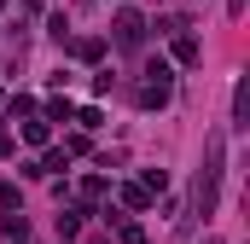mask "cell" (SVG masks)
Returning a JSON list of instances; mask_svg holds the SVG:
<instances>
[{
  "label": "cell",
  "mask_w": 250,
  "mask_h": 244,
  "mask_svg": "<svg viewBox=\"0 0 250 244\" xmlns=\"http://www.w3.org/2000/svg\"><path fill=\"white\" fill-rule=\"evenodd\" d=\"M221 169H227V134H209L204 140V169H198V186H192V215H215Z\"/></svg>",
  "instance_id": "1"
},
{
  "label": "cell",
  "mask_w": 250,
  "mask_h": 244,
  "mask_svg": "<svg viewBox=\"0 0 250 244\" xmlns=\"http://www.w3.org/2000/svg\"><path fill=\"white\" fill-rule=\"evenodd\" d=\"M169 87H175L169 59H151L146 64V81H140V105H146V111H163V105H169Z\"/></svg>",
  "instance_id": "2"
},
{
  "label": "cell",
  "mask_w": 250,
  "mask_h": 244,
  "mask_svg": "<svg viewBox=\"0 0 250 244\" xmlns=\"http://www.w3.org/2000/svg\"><path fill=\"white\" fill-rule=\"evenodd\" d=\"M111 29H117L111 41H117L123 53H140V47H146V18H140L134 6H123V12H117V23H111Z\"/></svg>",
  "instance_id": "3"
},
{
  "label": "cell",
  "mask_w": 250,
  "mask_h": 244,
  "mask_svg": "<svg viewBox=\"0 0 250 244\" xmlns=\"http://www.w3.org/2000/svg\"><path fill=\"white\" fill-rule=\"evenodd\" d=\"M169 53H175V64H198V59H204V47H198V35H192L187 23L169 29Z\"/></svg>",
  "instance_id": "4"
},
{
  "label": "cell",
  "mask_w": 250,
  "mask_h": 244,
  "mask_svg": "<svg viewBox=\"0 0 250 244\" xmlns=\"http://www.w3.org/2000/svg\"><path fill=\"white\" fill-rule=\"evenodd\" d=\"M250 128V99H245V81L233 87V134H245Z\"/></svg>",
  "instance_id": "5"
},
{
  "label": "cell",
  "mask_w": 250,
  "mask_h": 244,
  "mask_svg": "<svg viewBox=\"0 0 250 244\" xmlns=\"http://www.w3.org/2000/svg\"><path fill=\"white\" fill-rule=\"evenodd\" d=\"M82 215H87V203L64 209V215H59V239H76V233H82Z\"/></svg>",
  "instance_id": "6"
},
{
  "label": "cell",
  "mask_w": 250,
  "mask_h": 244,
  "mask_svg": "<svg viewBox=\"0 0 250 244\" xmlns=\"http://www.w3.org/2000/svg\"><path fill=\"white\" fill-rule=\"evenodd\" d=\"M0 233H6V239H29V221H23V209H18V215H6V221H0Z\"/></svg>",
  "instance_id": "7"
},
{
  "label": "cell",
  "mask_w": 250,
  "mask_h": 244,
  "mask_svg": "<svg viewBox=\"0 0 250 244\" xmlns=\"http://www.w3.org/2000/svg\"><path fill=\"white\" fill-rule=\"evenodd\" d=\"M105 175H87V181H82V203H87V209H93V198H105Z\"/></svg>",
  "instance_id": "8"
},
{
  "label": "cell",
  "mask_w": 250,
  "mask_h": 244,
  "mask_svg": "<svg viewBox=\"0 0 250 244\" xmlns=\"http://www.w3.org/2000/svg\"><path fill=\"white\" fill-rule=\"evenodd\" d=\"M146 203H151V192H146L140 181H134V186H123V209H146Z\"/></svg>",
  "instance_id": "9"
},
{
  "label": "cell",
  "mask_w": 250,
  "mask_h": 244,
  "mask_svg": "<svg viewBox=\"0 0 250 244\" xmlns=\"http://www.w3.org/2000/svg\"><path fill=\"white\" fill-rule=\"evenodd\" d=\"M117 239H123V244H146V227H140V221H123V215H117Z\"/></svg>",
  "instance_id": "10"
},
{
  "label": "cell",
  "mask_w": 250,
  "mask_h": 244,
  "mask_svg": "<svg viewBox=\"0 0 250 244\" xmlns=\"http://www.w3.org/2000/svg\"><path fill=\"white\" fill-rule=\"evenodd\" d=\"M99 53H105V41H99V35H82V41H76V59H87V64H93Z\"/></svg>",
  "instance_id": "11"
},
{
  "label": "cell",
  "mask_w": 250,
  "mask_h": 244,
  "mask_svg": "<svg viewBox=\"0 0 250 244\" xmlns=\"http://www.w3.org/2000/svg\"><path fill=\"white\" fill-rule=\"evenodd\" d=\"M23 140H29V145H47V117H29V122H23Z\"/></svg>",
  "instance_id": "12"
},
{
  "label": "cell",
  "mask_w": 250,
  "mask_h": 244,
  "mask_svg": "<svg viewBox=\"0 0 250 244\" xmlns=\"http://www.w3.org/2000/svg\"><path fill=\"white\" fill-rule=\"evenodd\" d=\"M140 186H146V192H163V186H169V169H146V181H140Z\"/></svg>",
  "instance_id": "13"
},
{
  "label": "cell",
  "mask_w": 250,
  "mask_h": 244,
  "mask_svg": "<svg viewBox=\"0 0 250 244\" xmlns=\"http://www.w3.org/2000/svg\"><path fill=\"white\" fill-rule=\"evenodd\" d=\"M47 122H70V99H53L47 105Z\"/></svg>",
  "instance_id": "14"
},
{
  "label": "cell",
  "mask_w": 250,
  "mask_h": 244,
  "mask_svg": "<svg viewBox=\"0 0 250 244\" xmlns=\"http://www.w3.org/2000/svg\"><path fill=\"white\" fill-rule=\"evenodd\" d=\"M227 12H233V18H239V12H245V0H227Z\"/></svg>",
  "instance_id": "15"
},
{
  "label": "cell",
  "mask_w": 250,
  "mask_h": 244,
  "mask_svg": "<svg viewBox=\"0 0 250 244\" xmlns=\"http://www.w3.org/2000/svg\"><path fill=\"white\" fill-rule=\"evenodd\" d=\"M6 6H12V0H0V12H6Z\"/></svg>",
  "instance_id": "16"
},
{
  "label": "cell",
  "mask_w": 250,
  "mask_h": 244,
  "mask_svg": "<svg viewBox=\"0 0 250 244\" xmlns=\"http://www.w3.org/2000/svg\"><path fill=\"white\" fill-rule=\"evenodd\" d=\"M204 244H221V239H204Z\"/></svg>",
  "instance_id": "17"
},
{
  "label": "cell",
  "mask_w": 250,
  "mask_h": 244,
  "mask_svg": "<svg viewBox=\"0 0 250 244\" xmlns=\"http://www.w3.org/2000/svg\"><path fill=\"white\" fill-rule=\"evenodd\" d=\"M0 99H6V93H0Z\"/></svg>",
  "instance_id": "18"
}]
</instances>
